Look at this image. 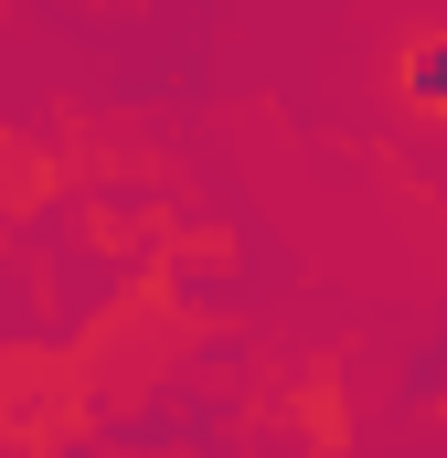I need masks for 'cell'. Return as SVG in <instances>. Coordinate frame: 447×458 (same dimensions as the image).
Returning a JSON list of instances; mask_svg holds the SVG:
<instances>
[{
  "label": "cell",
  "instance_id": "obj_1",
  "mask_svg": "<svg viewBox=\"0 0 447 458\" xmlns=\"http://www.w3.org/2000/svg\"><path fill=\"white\" fill-rule=\"evenodd\" d=\"M416 86H426V97H447V54H426V64H416Z\"/></svg>",
  "mask_w": 447,
  "mask_h": 458
}]
</instances>
